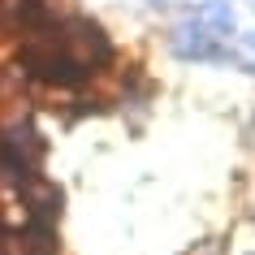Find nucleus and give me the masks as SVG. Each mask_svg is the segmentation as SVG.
<instances>
[{"label":"nucleus","mask_w":255,"mask_h":255,"mask_svg":"<svg viewBox=\"0 0 255 255\" xmlns=\"http://www.w3.org/2000/svg\"><path fill=\"white\" fill-rule=\"evenodd\" d=\"M22 190V203H26V216L30 221H39V225H56V216H61V190L39 182V177H30Z\"/></svg>","instance_id":"nucleus-1"}]
</instances>
